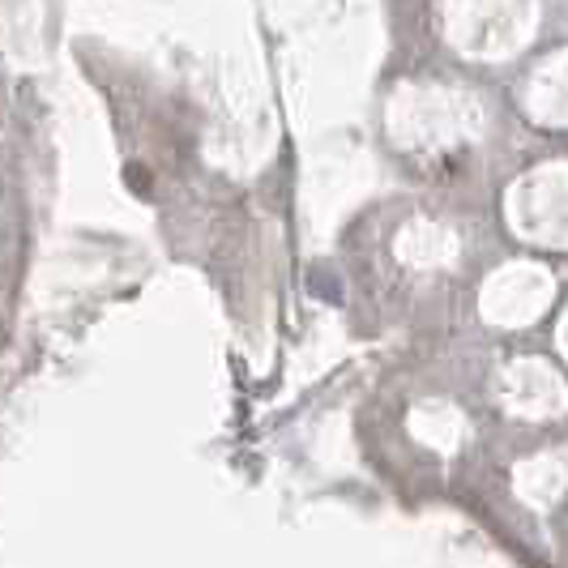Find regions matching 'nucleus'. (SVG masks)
I'll use <instances>...</instances> for the list:
<instances>
[]
</instances>
